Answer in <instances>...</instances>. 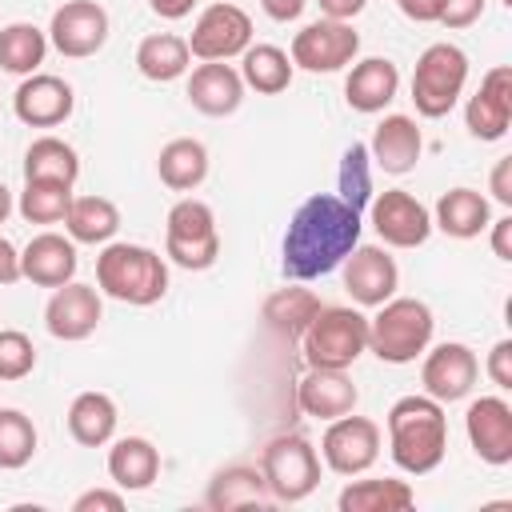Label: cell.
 <instances>
[{
	"label": "cell",
	"instance_id": "cell-1",
	"mask_svg": "<svg viewBox=\"0 0 512 512\" xmlns=\"http://www.w3.org/2000/svg\"><path fill=\"white\" fill-rule=\"evenodd\" d=\"M360 244V212L348 208L332 192L308 196L284 232V276L316 280L344 264V256Z\"/></svg>",
	"mask_w": 512,
	"mask_h": 512
},
{
	"label": "cell",
	"instance_id": "cell-2",
	"mask_svg": "<svg viewBox=\"0 0 512 512\" xmlns=\"http://www.w3.org/2000/svg\"><path fill=\"white\" fill-rule=\"evenodd\" d=\"M388 452L400 472L424 476L448 452V416L432 396H400L388 408Z\"/></svg>",
	"mask_w": 512,
	"mask_h": 512
},
{
	"label": "cell",
	"instance_id": "cell-3",
	"mask_svg": "<svg viewBox=\"0 0 512 512\" xmlns=\"http://www.w3.org/2000/svg\"><path fill=\"white\" fill-rule=\"evenodd\" d=\"M96 288L120 304L132 308H148L156 300H164L168 292V264L160 252L144 248V244H104V252L96 256Z\"/></svg>",
	"mask_w": 512,
	"mask_h": 512
},
{
	"label": "cell",
	"instance_id": "cell-4",
	"mask_svg": "<svg viewBox=\"0 0 512 512\" xmlns=\"http://www.w3.org/2000/svg\"><path fill=\"white\" fill-rule=\"evenodd\" d=\"M432 308L416 296H392L368 320V348L384 364H412L432 344Z\"/></svg>",
	"mask_w": 512,
	"mask_h": 512
},
{
	"label": "cell",
	"instance_id": "cell-5",
	"mask_svg": "<svg viewBox=\"0 0 512 512\" xmlns=\"http://www.w3.org/2000/svg\"><path fill=\"white\" fill-rule=\"evenodd\" d=\"M300 348H304L308 368L348 372L360 360V352L368 348V316L356 308H344V304H324L312 316V324L304 328Z\"/></svg>",
	"mask_w": 512,
	"mask_h": 512
},
{
	"label": "cell",
	"instance_id": "cell-6",
	"mask_svg": "<svg viewBox=\"0 0 512 512\" xmlns=\"http://www.w3.org/2000/svg\"><path fill=\"white\" fill-rule=\"evenodd\" d=\"M464 84H468V56L448 40L428 44L412 72V104L420 116L440 120L456 108Z\"/></svg>",
	"mask_w": 512,
	"mask_h": 512
},
{
	"label": "cell",
	"instance_id": "cell-7",
	"mask_svg": "<svg viewBox=\"0 0 512 512\" xmlns=\"http://www.w3.org/2000/svg\"><path fill=\"white\" fill-rule=\"evenodd\" d=\"M164 256L188 272H204L216 264L220 256V232H216V216L204 200L184 196L168 208L164 220Z\"/></svg>",
	"mask_w": 512,
	"mask_h": 512
},
{
	"label": "cell",
	"instance_id": "cell-8",
	"mask_svg": "<svg viewBox=\"0 0 512 512\" xmlns=\"http://www.w3.org/2000/svg\"><path fill=\"white\" fill-rule=\"evenodd\" d=\"M260 472L280 504H300L320 484V456L304 436H276L260 452Z\"/></svg>",
	"mask_w": 512,
	"mask_h": 512
},
{
	"label": "cell",
	"instance_id": "cell-9",
	"mask_svg": "<svg viewBox=\"0 0 512 512\" xmlns=\"http://www.w3.org/2000/svg\"><path fill=\"white\" fill-rule=\"evenodd\" d=\"M320 456L336 476H360L376 464L380 456V424L356 412H344L328 420L320 436Z\"/></svg>",
	"mask_w": 512,
	"mask_h": 512
},
{
	"label": "cell",
	"instance_id": "cell-10",
	"mask_svg": "<svg viewBox=\"0 0 512 512\" xmlns=\"http://www.w3.org/2000/svg\"><path fill=\"white\" fill-rule=\"evenodd\" d=\"M360 32L348 20H316L292 36V64L304 72H340L356 60Z\"/></svg>",
	"mask_w": 512,
	"mask_h": 512
},
{
	"label": "cell",
	"instance_id": "cell-11",
	"mask_svg": "<svg viewBox=\"0 0 512 512\" xmlns=\"http://www.w3.org/2000/svg\"><path fill=\"white\" fill-rule=\"evenodd\" d=\"M252 44V16L228 0L208 4L188 36V52L196 60H232Z\"/></svg>",
	"mask_w": 512,
	"mask_h": 512
},
{
	"label": "cell",
	"instance_id": "cell-12",
	"mask_svg": "<svg viewBox=\"0 0 512 512\" xmlns=\"http://www.w3.org/2000/svg\"><path fill=\"white\" fill-rule=\"evenodd\" d=\"M48 44L68 60H88L108 44V12L96 0H64L52 12Z\"/></svg>",
	"mask_w": 512,
	"mask_h": 512
},
{
	"label": "cell",
	"instance_id": "cell-13",
	"mask_svg": "<svg viewBox=\"0 0 512 512\" xmlns=\"http://www.w3.org/2000/svg\"><path fill=\"white\" fill-rule=\"evenodd\" d=\"M476 376H480V360L468 344L460 340H444L436 344L424 364H420V384H424V396L440 400V404H452V400H464L472 388H476Z\"/></svg>",
	"mask_w": 512,
	"mask_h": 512
},
{
	"label": "cell",
	"instance_id": "cell-14",
	"mask_svg": "<svg viewBox=\"0 0 512 512\" xmlns=\"http://www.w3.org/2000/svg\"><path fill=\"white\" fill-rule=\"evenodd\" d=\"M372 228L392 248H420L432 236V212L404 188H388L372 200Z\"/></svg>",
	"mask_w": 512,
	"mask_h": 512
},
{
	"label": "cell",
	"instance_id": "cell-15",
	"mask_svg": "<svg viewBox=\"0 0 512 512\" xmlns=\"http://www.w3.org/2000/svg\"><path fill=\"white\" fill-rule=\"evenodd\" d=\"M344 288L360 308H380L384 300L396 296L400 288V268L396 260L376 248V244H356L344 256Z\"/></svg>",
	"mask_w": 512,
	"mask_h": 512
},
{
	"label": "cell",
	"instance_id": "cell-16",
	"mask_svg": "<svg viewBox=\"0 0 512 512\" xmlns=\"http://www.w3.org/2000/svg\"><path fill=\"white\" fill-rule=\"evenodd\" d=\"M464 432H468L472 452L484 464H492V468L512 464V408H508L504 396L472 400L468 412H464Z\"/></svg>",
	"mask_w": 512,
	"mask_h": 512
},
{
	"label": "cell",
	"instance_id": "cell-17",
	"mask_svg": "<svg viewBox=\"0 0 512 512\" xmlns=\"http://www.w3.org/2000/svg\"><path fill=\"white\" fill-rule=\"evenodd\" d=\"M76 108V96H72V84L52 76V72H32L20 80L16 96H12V112L20 124L28 128H56L72 116Z\"/></svg>",
	"mask_w": 512,
	"mask_h": 512
},
{
	"label": "cell",
	"instance_id": "cell-18",
	"mask_svg": "<svg viewBox=\"0 0 512 512\" xmlns=\"http://www.w3.org/2000/svg\"><path fill=\"white\" fill-rule=\"evenodd\" d=\"M100 320H104V304L92 284L68 280L60 288H52V300L44 308V328L56 340H88Z\"/></svg>",
	"mask_w": 512,
	"mask_h": 512
},
{
	"label": "cell",
	"instance_id": "cell-19",
	"mask_svg": "<svg viewBox=\"0 0 512 512\" xmlns=\"http://www.w3.org/2000/svg\"><path fill=\"white\" fill-rule=\"evenodd\" d=\"M464 124L476 140H500L512 124V68L496 64L484 72L480 88L468 96Z\"/></svg>",
	"mask_w": 512,
	"mask_h": 512
},
{
	"label": "cell",
	"instance_id": "cell-20",
	"mask_svg": "<svg viewBox=\"0 0 512 512\" xmlns=\"http://www.w3.org/2000/svg\"><path fill=\"white\" fill-rule=\"evenodd\" d=\"M76 240L60 236V232H40L28 240V248L20 252V276L40 284V288H60L76 276Z\"/></svg>",
	"mask_w": 512,
	"mask_h": 512
},
{
	"label": "cell",
	"instance_id": "cell-21",
	"mask_svg": "<svg viewBox=\"0 0 512 512\" xmlns=\"http://www.w3.org/2000/svg\"><path fill=\"white\" fill-rule=\"evenodd\" d=\"M356 400L360 392L340 368H308L296 384V404L312 420H336L344 412H356Z\"/></svg>",
	"mask_w": 512,
	"mask_h": 512
},
{
	"label": "cell",
	"instance_id": "cell-22",
	"mask_svg": "<svg viewBox=\"0 0 512 512\" xmlns=\"http://www.w3.org/2000/svg\"><path fill=\"white\" fill-rule=\"evenodd\" d=\"M244 100V80L224 60H204L188 76V104L204 116H232Z\"/></svg>",
	"mask_w": 512,
	"mask_h": 512
},
{
	"label": "cell",
	"instance_id": "cell-23",
	"mask_svg": "<svg viewBox=\"0 0 512 512\" xmlns=\"http://www.w3.org/2000/svg\"><path fill=\"white\" fill-rule=\"evenodd\" d=\"M420 148H424V140H420L416 120L396 112V116H384V120L376 124L372 144H368V160H372L376 168H384L388 176H404V172L416 168Z\"/></svg>",
	"mask_w": 512,
	"mask_h": 512
},
{
	"label": "cell",
	"instance_id": "cell-24",
	"mask_svg": "<svg viewBox=\"0 0 512 512\" xmlns=\"http://www.w3.org/2000/svg\"><path fill=\"white\" fill-rule=\"evenodd\" d=\"M396 88H400V68L388 56H368L352 64L344 80V100L352 112H384L396 100Z\"/></svg>",
	"mask_w": 512,
	"mask_h": 512
},
{
	"label": "cell",
	"instance_id": "cell-25",
	"mask_svg": "<svg viewBox=\"0 0 512 512\" xmlns=\"http://www.w3.org/2000/svg\"><path fill=\"white\" fill-rule=\"evenodd\" d=\"M108 476L124 492H144L160 476V448L144 436H120L108 448Z\"/></svg>",
	"mask_w": 512,
	"mask_h": 512
},
{
	"label": "cell",
	"instance_id": "cell-26",
	"mask_svg": "<svg viewBox=\"0 0 512 512\" xmlns=\"http://www.w3.org/2000/svg\"><path fill=\"white\" fill-rule=\"evenodd\" d=\"M208 508L232 512V508H264L272 504V492L264 484V472L252 464H228L208 480Z\"/></svg>",
	"mask_w": 512,
	"mask_h": 512
},
{
	"label": "cell",
	"instance_id": "cell-27",
	"mask_svg": "<svg viewBox=\"0 0 512 512\" xmlns=\"http://www.w3.org/2000/svg\"><path fill=\"white\" fill-rule=\"evenodd\" d=\"M432 224L452 240H472L492 224V212H488V200L476 188H448L436 200Z\"/></svg>",
	"mask_w": 512,
	"mask_h": 512
},
{
	"label": "cell",
	"instance_id": "cell-28",
	"mask_svg": "<svg viewBox=\"0 0 512 512\" xmlns=\"http://www.w3.org/2000/svg\"><path fill=\"white\" fill-rule=\"evenodd\" d=\"M320 308H324V304H320V296H316L312 288L292 284V288H276V292L264 300L260 316H264V324H268L276 336H284V340H300L304 328L312 324V316H316Z\"/></svg>",
	"mask_w": 512,
	"mask_h": 512
},
{
	"label": "cell",
	"instance_id": "cell-29",
	"mask_svg": "<svg viewBox=\"0 0 512 512\" xmlns=\"http://www.w3.org/2000/svg\"><path fill=\"white\" fill-rule=\"evenodd\" d=\"M116 404L108 392H80L68 404V432L84 448H104L116 436Z\"/></svg>",
	"mask_w": 512,
	"mask_h": 512
},
{
	"label": "cell",
	"instance_id": "cell-30",
	"mask_svg": "<svg viewBox=\"0 0 512 512\" xmlns=\"http://www.w3.org/2000/svg\"><path fill=\"white\" fill-rule=\"evenodd\" d=\"M156 172H160V180H164L172 192H192V188H200L204 176H208V148H204L200 140H192V136H176V140H168V144L160 148Z\"/></svg>",
	"mask_w": 512,
	"mask_h": 512
},
{
	"label": "cell",
	"instance_id": "cell-31",
	"mask_svg": "<svg viewBox=\"0 0 512 512\" xmlns=\"http://www.w3.org/2000/svg\"><path fill=\"white\" fill-rule=\"evenodd\" d=\"M292 56L276 44H248L240 52V80L260 96H276L292 84Z\"/></svg>",
	"mask_w": 512,
	"mask_h": 512
},
{
	"label": "cell",
	"instance_id": "cell-32",
	"mask_svg": "<svg viewBox=\"0 0 512 512\" xmlns=\"http://www.w3.org/2000/svg\"><path fill=\"white\" fill-rule=\"evenodd\" d=\"M192 64V52H188V40L172 36V32H152L136 44V68L144 80H156V84H168V80H180Z\"/></svg>",
	"mask_w": 512,
	"mask_h": 512
},
{
	"label": "cell",
	"instance_id": "cell-33",
	"mask_svg": "<svg viewBox=\"0 0 512 512\" xmlns=\"http://www.w3.org/2000/svg\"><path fill=\"white\" fill-rule=\"evenodd\" d=\"M64 228L76 244H108L120 228V208L104 196H72Z\"/></svg>",
	"mask_w": 512,
	"mask_h": 512
},
{
	"label": "cell",
	"instance_id": "cell-34",
	"mask_svg": "<svg viewBox=\"0 0 512 512\" xmlns=\"http://www.w3.org/2000/svg\"><path fill=\"white\" fill-rule=\"evenodd\" d=\"M416 504V492L408 480H352L336 508L340 512H400V508H412Z\"/></svg>",
	"mask_w": 512,
	"mask_h": 512
},
{
	"label": "cell",
	"instance_id": "cell-35",
	"mask_svg": "<svg viewBox=\"0 0 512 512\" xmlns=\"http://www.w3.org/2000/svg\"><path fill=\"white\" fill-rule=\"evenodd\" d=\"M80 176V156L68 140L60 136H40L24 152V180H56V184H76Z\"/></svg>",
	"mask_w": 512,
	"mask_h": 512
},
{
	"label": "cell",
	"instance_id": "cell-36",
	"mask_svg": "<svg viewBox=\"0 0 512 512\" xmlns=\"http://www.w3.org/2000/svg\"><path fill=\"white\" fill-rule=\"evenodd\" d=\"M44 56H48V36L36 24L16 20L0 28V72L32 76L44 64Z\"/></svg>",
	"mask_w": 512,
	"mask_h": 512
},
{
	"label": "cell",
	"instance_id": "cell-37",
	"mask_svg": "<svg viewBox=\"0 0 512 512\" xmlns=\"http://www.w3.org/2000/svg\"><path fill=\"white\" fill-rule=\"evenodd\" d=\"M68 204H72V184H56V180H24V192L16 200L28 224H60L68 216Z\"/></svg>",
	"mask_w": 512,
	"mask_h": 512
},
{
	"label": "cell",
	"instance_id": "cell-38",
	"mask_svg": "<svg viewBox=\"0 0 512 512\" xmlns=\"http://www.w3.org/2000/svg\"><path fill=\"white\" fill-rule=\"evenodd\" d=\"M36 456V424L20 408H0V468L16 472Z\"/></svg>",
	"mask_w": 512,
	"mask_h": 512
},
{
	"label": "cell",
	"instance_id": "cell-39",
	"mask_svg": "<svg viewBox=\"0 0 512 512\" xmlns=\"http://www.w3.org/2000/svg\"><path fill=\"white\" fill-rule=\"evenodd\" d=\"M372 196V176H368V144H348L340 156V200L348 208H364Z\"/></svg>",
	"mask_w": 512,
	"mask_h": 512
},
{
	"label": "cell",
	"instance_id": "cell-40",
	"mask_svg": "<svg viewBox=\"0 0 512 512\" xmlns=\"http://www.w3.org/2000/svg\"><path fill=\"white\" fill-rule=\"evenodd\" d=\"M36 368V344L20 328H0V380H24Z\"/></svg>",
	"mask_w": 512,
	"mask_h": 512
},
{
	"label": "cell",
	"instance_id": "cell-41",
	"mask_svg": "<svg viewBox=\"0 0 512 512\" xmlns=\"http://www.w3.org/2000/svg\"><path fill=\"white\" fill-rule=\"evenodd\" d=\"M480 16H484V0H440L436 24H444V28H468Z\"/></svg>",
	"mask_w": 512,
	"mask_h": 512
},
{
	"label": "cell",
	"instance_id": "cell-42",
	"mask_svg": "<svg viewBox=\"0 0 512 512\" xmlns=\"http://www.w3.org/2000/svg\"><path fill=\"white\" fill-rule=\"evenodd\" d=\"M484 372H488V380H492L496 388H504V392L512 388V340H496V344H492Z\"/></svg>",
	"mask_w": 512,
	"mask_h": 512
},
{
	"label": "cell",
	"instance_id": "cell-43",
	"mask_svg": "<svg viewBox=\"0 0 512 512\" xmlns=\"http://www.w3.org/2000/svg\"><path fill=\"white\" fill-rule=\"evenodd\" d=\"M92 508L120 512V508H124V496H120V492H108V488H92V492H80V496L72 500V512H92Z\"/></svg>",
	"mask_w": 512,
	"mask_h": 512
},
{
	"label": "cell",
	"instance_id": "cell-44",
	"mask_svg": "<svg viewBox=\"0 0 512 512\" xmlns=\"http://www.w3.org/2000/svg\"><path fill=\"white\" fill-rule=\"evenodd\" d=\"M488 184H492V196H496L504 208H512V156H500V160H496Z\"/></svg>",
	"mask_w": 512,
	"mask_h": 512
},
{
	"label": "cell",
	"instance_id": "cell-45",
	"mask_svg": "<svg viewBox=\"0 0 512 512\" xmlns=\"http://www.w3.org/2000/svg\"><path fill=\"white\" fill-rule=\"evenodd\" d=\"M488 228H492V252H496V260L508 264L512 260V216H500Z\"/></svg>",
	"mask_w": 512,
	"mask_h": 512
},
{
	"label": "cell",
	"instance_id": "cell-46",
	"mask_svg": "<svg viewBox=\"0 0 512 512\" xmlns=\"http://www.w3.org/2000/svg\"><path fill=\"white\" fill-rule=\"evenodd\" d=\"M396 4L416 24H436V16H440V0H396Z\"/></svg>",
	"mask_w": 512,
	"mask_h": 512
},
{
	"label": "cell",
	"instance_id": "cell-47",
	"mask_svg": "<svg viewBox=\"0 0 512 512\" xmlns=\"http://www.w3.org/2000/svg\"><path fill=\"white\" fill-rule=\"evenodd\" d=\"M20 280V252L12 248V240L0 236V288Z\"/></svg>",
	"mask_w": 512,
	"mask_h": 512
},
{
	"label": "cell",
	"instance_id": "cell-48",
	"mask_svg": "<svg viewBox=\"0 0 512 512\" xmlns=\"http://www.w3.org/2000/svg\"><path fill=\"white\" fill-rule=\"evenodd\" d=\"M304 4L308 0H260V8L276 20V24H288V20H296L300 12H304Z\"/></svg>",
	"mask_w": 512,
	"mask_h": 512
},
{
	"label": "cell",
	"instance_id": "cell-49",
	"mask_svg": "<svg viewBox=\"0 0 512 512\" xmlns=\"http://www.w3.org/2000/svg\"><path fill=\"white\" fill-rule=\"evenodd\" d=\"M316 4H320V12H324L328 20H352V16L364 12L368 0H316Z\"/></svg>",
	"mask_w": 512,
	"mask_h": 512
},
{
	"label": "cell",
	"instance_id": "cell-50",
	"mask_svg": "<svg viewBox=\"0 0 512 512\" xmlns=\"http://www.w3.org/2000/svg\"><path fill=\"white\" fill-rule=\"evenodd\" d=\"M148 8H152L160 20H184V16L196 8V0H148Z\"/></svg>",
	"mask_w": 512,
	"mask_h": 512
},
{
	"label": "cell",
	"instance_id": "cell-51",
	"mask_svg": "<svg viewBox=\"0 0 512 512\" xmlns=\"http://www.w3.org/2000/svg\"><path fill=\"white\" fill-rule=\"evenodd\" d=\"M12 208H16V204H12V192H8V184L0 180V224L12 216Z\"/></svg>",
	"mask_w": 512,
	"mask_h": 512
},
{
	"label": "cell",
	"instance_id": "cell-52",
	"mask_svg": "<svg viewBox=\"0 0 512 512\" xmlns=\"http://www.w3.org/2000/svg\"><path fill=\"white\" fill-rule=\"evenodd\" d=\"M504 4H508V8H512V0H504Z\"/></svg>",
	"mask_w": 512,
	"mask_h": 512
}]
</instances>
